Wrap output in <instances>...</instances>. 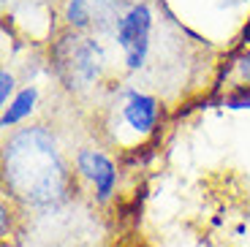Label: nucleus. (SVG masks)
<instances>
[{
	"label": "nucleus",
	"mask_w": 250,
	"mask_h": 247,
	"mask_svg": "<svg viewBox=\"0 0 250 247\" xmlns=\"http://www.w3.org/2000/svg\"><path fill=\"white\" fill-rule=\"evenodd\" d=\"M74 168L76 177L82 182H87L95 204L104 206L114 198L120 182V168L109 152H104L98 147H79L74 155Z\"/></svg>",
	"instance_id": "nucleus-3"
},
{
	"label": "nucleus",
	"mask_w": 250,
	"mask_h": 247,
	"mask_svg": "<svg viewBox=\"0 0 250 247\" xmlns=\"http://www.w3.org/2000/svg\"><path fill=\"white\" fill-rule=\"evenodd\" d=\"M14 90H17V76H14L8 68H3L0 71V103L3 106L11 103V98L17 95Z\"/></svg>",
	"instance_id": "nucleus-7"
},
{
	"label": "nucleus",
	"mask_w": 250,
	"mask_h": 247,
	"mask_svg": "<svg viewBox=\"0 0 250 247\" xmlns=\"http://www.w3.org/2000/svg\"><path fill=\"white\" fill-rule=\"evenodd\" d=\"M3 179L11 198L36 209L62 204L74 187L68 163L46 125H30L8 136L3 147Z\"/></svg>",
	"instance_id": "nucleus-1"
},
{
	"label": "nucleus",
	"mask_w": 250,
	"mask_h": 247,
	"mask_svg": "<svg viewBox=\"0 0 250 247\" xmlns=\"http://www.w3.org/2000/svg\"><path fill=\"white\" fill-rule=\"evenodd\" d=\"M152 8L147 0H136L120 14L114 25V41L123 52V62L128 71H142L152 41Z\"/></svg>",
	"instance_id": "nucleus-2"
},
{
	"label": "nucleus",
	"mask_w": 250,
	"mask_h": 247,
	"mask_svg": "<svg viewBox=\"0 0 250 247\" xmlns=\"http://www.w3.org/2000/svg\"><path fill=\"white\" fill-rule=\"evenodd\" d=\"M239 41H242L245 49H250V17H248V22H245V27H242V36H239Z\"/></svg>",
	"instance_id": "nucleus-8"
},
{
	"label": "nucleus",
	"mask_w": 250,
	"mask_h": 247,
	"mask_svg": "<svg viewBox=\"0 0 250 247\" xmlns=\"http://www.w3.org/2000/svg\"><path fill=\"white\" fill-rule=\"evenodd\" d=\"M36 106H38V87L36 84L22 87V90L11 98V103L3 109V120H0V125H3L6 130L17 128L19 123H25L33 111H36Z\"/></svg>",
	"instance_id": "nucleus-6"
},
{
	"label": "nucleus",
	"mask_w": 250,
	"mask_h": 247,
	"mask_svg": "<svg viewBox=\"0 0 250 247\" xmlns=\"http://www.w3.org/2000/svg\"><path fill=\"white\" fill-rule=\"evenodd\" d=\"M3 247H14V245H3Z\"/></svg>",
	"instance_id": "nucleus-9"
},
{
	"label": "nucleus",
	"mask_w": 250,
	"mask_h": 247,
	"mask_svg": "<svg viewBox=\"0 0 250 247\" xmlns=\"http://www.w3.org/2000/svg\"><path fill=\"white\" fill-rule=\"evenodd\" d=\"M106 0H68L65 3V11H62V19H65V25L71 27L74 33H82L93 27L101 17V8H104Z\"/></svg>",
	"instance_id": "nucleus-5"
},
{
	"label": "nucleus",
	"mask_w": 250,
	"mask_h": 247,
	"mask_svg": "<svg viewBox=\"0 0 250 247\" xmlns=\"http://www.w3.org/2000/svg\"><path fill=\"white\" fill-rule=\"evenodd\" d=\"M161 101L150 93H142V90H128L120 103V120L128 125V130H133L139 139L155 133V128L161 125Z\"/></svg>",
	"instance_id": "nucleus-4"
}]
</instances>
